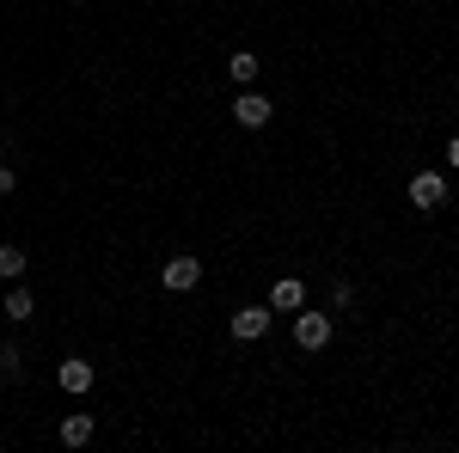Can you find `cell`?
I'll return each mask as SVG.
<instances>
[{"mask_svg": "<svg viewBox=\"0 0 459 453\" xmlns=\"http://www.w3.org/2000/svg\"><path fill=\"white\" fill-rule=\"evenodd\" d=\"M270 117H276V105H270L264 92H251V86H239V99H233V123H239V129H264Z\"/></svg>", "mask_w": 459, "mask_h": 453, "instance_id": "cell-4", "label": "cell"}, {"mask_svg": "<svg viewBox=\"0 0 459 453\" xmlns=\"http://www.w3.org/2000/svg\"><path fill=\"white\" fill-rule=\"evenodd\" d=\"M300 307H307V282L300 276H282L270 288V313H300Z\"/></svg>", "mask_w": 459, "mask_h": 453, "instance_id": "cell-7", "label": "cell"}, {"mask_svg": "<svg viewBox=\"0 0 459 453\" xmlns=\"http://www.w3.org/2000/svg\"><path fill=\"white\" fill-rule=\"evenodd\" d=\"M0 313L13 318V325H25V318L37 313V301H31V288H13V294H6V301H0Z\"/></svg>", "mask_w": 459, "mask_h": 453, "instance_id": "cell-10", "label": "cell"}, {"mask_svg": "<svg viewBox=\"0 0 459 453\" xmlns=\"http://www.w3.org/2000/svg\"><path fill=\"white\" fill-rule=\"evenodd\" d=\"M447 166H454V172H459V135L447 141Z\"/></svg>", "mask_w": 459, "mask_h": 453, "instance_id": "cell-14", "label": "cell"}, {"mask_svg": "<svg viewBox=\"0 0 459 453\" xmlns=\"http://www.w3.org/2000/svg\"><path fill=\"white\" fill-rule=\"evenodd\" d=\"M294 344L307 349V355H318V349L331 344V313H307V307H300V313H294Z\"/></svg>", "mask_w": 459, "mask_h": 453, "instance_id": "cell-1", "label": "cell"}, {"mask_svg": "<svg viewBox=\"0 0 459 453\" xmlns=\"http://www.w3.org/2000/svg\"><path fill=\"white\" fill-rule=\"evenodd\" d=\"M160 282H166L172 294H190V288L203 282V264H196V257H166V270H160Z\"/></svg>", "mask_w": 459, "mask_h": 453, "instance_id": "cell-6", "label": "cell"}, {"mask_svg": "<svg viewBox=\"0 0 459 453\" xmlns=\"http://www.w3.org/2000/svg\"><path fill=\"white\" fill-rule=\"evenodd\" d=\"M25 270H31V264H25V251H19V245H0V276H6V282H19Z\"/></svg>", "mask_w": 459, "mask_h": 453, "instance_id": "cell-11", "label": "cell"}, {"mask_svg": "<svg viewBox=\"0 0 459 453\" xmlns=\"http://www.w3.org/2000/svg\"><path fill=\"white\" fill-rule=\"evenodd\" d=\"M411 209H423V214L447 209V178L441 172H417L411 178Z\"/></svg>", "mask_w": 459, "mask_h": 453, "instance_id": "cell-2", "label": "cell"}, {"mask_svg": "<svg viewBox=\"0 0 459 453\" xmlns=\"http://www.w3.org/2000/svg\"><path fill=\"white\" fill-rule=\"evenodd\" d=\"M13 190H19V172H13V166H0V196H13Z\"/></svg>", "mask_w": 459, "mask_h": 453, "instance_id": "cell-13", "label": "cell"}, {"mask_svg": "<svg viewBox=\"0 0 459 453\" xmlns=\"http://www.w3.org/2000/svg\"><path fill=\"white\" fill-rule=\"evenodd\" d=\"M270 325H276V313H270V301H264V307H239V313L227 318V331H233L239 344H257V337H264Z\"/></svg>", "mask_w": 459, "mask_h": 453, "instance_id": "cell-3", "label": "cell"}, {"mask_svg": "<svg viewBox=\"0 0 459 453\" xmlns=\"http://www.w3.org/2000/svg\"><path fill=\"white\" fill-rule=\"evenodd\" d=\"M92 380H99V368H92V362H80V355H68V362L56 368V386L74 392V398H80V392H92Z\"/></svg>", "mask_w": 459, "mask_h": 453, "instance_id": "cell-5", "label": "cell"}, {"mask_svg": "<svg viewBox=\"0 0 459 453\" xmlns=\"http://www.w3.org/2000/svg\"><path fill=\"white\" fill-rule=\"evenodd\" d=\"M99 435V417L92 411H74V417H62V448H86Z\"/></svg>", "mask_w": 459, "mask_h": 453, "instance_id": "cell-8", "label": "cell"}, {"mask_svg": "<svg viewBox=\"0 0 459 453\" xmlns=\"http://www.w3.org/2000/svg\"><path fill=\"white\" fill-rule=\"evenodd\" d=\"M19 368H25L19 344H0V374H6V380H19Z\"/></svg>", "mask_w": 459, "mask_h": 453, "instance_id": "cell-12", "label": "cell"}, {"mask_svg": "<svg viewBox=\"0 0 459 453\" xmlns=\"http://www.w3.org/2000/svg\"><path fill=\"white\" fill-rule=\"evenodd\" d=\"M227 74H233V80H239V86H251V80H257V74H264V62H257V56H251V49H233V56H227Z\"/></svg>", "mask_w": 459, "mask_h": 453, "instance_id": "cell-9", "label": "cell"}]
</instances>
